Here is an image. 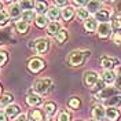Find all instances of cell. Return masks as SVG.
<instances>
[{
    "mask_svg": "<svg viewBox=\"0 0 121 121\" xmlns=\"http://www.w3.org/2000/svg\"><path fill=\"white\" fill-rule=\"evenodd\" d=\"M88 55V52H83V51H73L69 55V63L73 66H78L84 62V58Z\"/></svg>",
    "mask_w": 121,
    "mask_h": 121,
    "instance_id": "6da1fadb",
    "label": "cell"
},
{
    "mask_svg": "<svg viewBox=\"0 0 121 121\" xmlns=\"http://www.w3.org/2000/svg\"><path fill=\"white\" fill-rule=\"evenodd\" d=\"M92 117H94V120L95 121H102L103 118L106 117V110L103 106H95L94 107V110H92Z\"/></svg>",
    "mask_w": 121,
    "mask_h": 121,
    "instance_id": "7a4b0ae2",
    "label": "cell"
},
{
    "mask_svg": "<svg viewBox=\"0 0 121 121\" xmlns=\"http://www.w3.org/2000/svg\"><path fill=\"white\" fill-rule=\"evenodd\" d=\"M50 84V80H39L33 84V90L36 91L37 94H45L47 92V85Z\"/></svg>",
    "mask_w": 121,
    "mask_h": 121,
    "instance_id": "3957f363",
    "label": "cell"
},
{
    "mask_svg": "<svg viewBox=\"0 0 121 121\" xmlns=\"http://www.w3.org/2000/svg\"><path fill=\"white\" fill-rule=\"evenodd\" d=\"M44 68V62L41 59H37V58H33V59L29 62V69L32 72H39V70H41V69Z\"/></svg>",
    "mask_w": 121,
    "mask_h": 121,
    "instance_id": "277c9868",
    "label": "cell"
},
{
    "mask_svg": "<svg viewBox=\"0 0 121 121\" xmlns=\"http://www.w3.org/2000/svg\"><path fill=\"white\" fill-rule=\"evenodd\" d=\"M98 81H99V76L96 74L95 72H88V73L85 74V84H87V85L92 87V85H95Z\"/></svg>",
    "mask_w": 121,
    "mask_h": 121,
    "instance_id": "5b68a950",
    "label": "cell"
},
{
    "mask_svg": "<svg viewBox=\"0 0 121 121\" xmlns=\"http://www.w3.org/2000/svg\"><path fill=\"white\" fill-rule=\"evenodd\" d=\"M47 48H48V41L44 40V39H39L36 40V44H35V50H36V52L41 54L47 51Z\"/></svg>",
    "mask_w": 121,
    "mask_h": 121,
    "instance_id": "8992f818",
    "label": "cell"
},
{
    "mask_svg": "<svg viewBox=\"0 0 121 121\" xmlns=\"http://www.w3.org/2000/svg\"><path fill=\"white\" fill-rule=\"evenodd\" d=\"M110 32H112V26L109 23H100L98 26V33L100 37H107L110 36Z\"/></svg>",
    "mask_w": 121,
    "mask_h": 121,
    "instance_id": "52a82bcc",
    "label": "cell"
},
{
    "mask_svg": "<svg viewBox=\"0 0 121 121\" xmlns=\"http://www.w3.org/2000/svg\"><path fill=\"white\" fill-rule=\"evenodd\" d=\"M109 18H110V14L106 10H99L98 13L95 14V19L96 21H100V23H107Z\"/></svg>",
    "mask_w": 121,
    "mask_h": 121,
    "instance_id": "ba28073f",
    "label": "cell"
},
{
    "mask_svg": "<svg viewBox=\"0 0 121 121\" xmlns=\"http://www.w3.org/2000/svg\"><path fill=\"white\" fill-rule=\"evenodd\" d=\"M118 63L117 59H112V58H102V66L106 69V70H112V69Z\"/></svg>",
    "mask_w": 121,
    "mask_h": 121,
    "instance_id": "9c48e42d",
    "label": "cell"
},
{
    "mask_svg": "<svg viewBox=\"0 0 121 121\" xmlns=\"http://www.w3.org/2000/svg\"><path fill=\"white\" fill-rule=\"evenodd\" d=\"M116 77H117V74L114 73L113 70H106L103 73V81L106 84H113L116 81Z\"/></svg>",
    "mask_w": 121,
    "mask_h": 121,
    "instance_id": "30bf717a",
    "label": "cell"
},
{
    "mask_svg": "<svg viewBox=\"0 0 121 121\" xmlns=\"http://www.w3.org/2000/svg\"><path fill=\"white\" fill-rule=\"evenodd\" d=\"M102 7V3L100 1H90V3H87V11L88 13H98L99 10Z\"/></svg>",
    "mask_w": 121,
    "mask_h": 121,
    "instance_id": "8fae6325",
    "label": "cell"
},
{
    "mask_svg": "<svg viewBox=\"0 0 121 121\" xmlns=\"http://www.w3.org/2000/svg\"><path fill=\"white\" fill-rule=\"evenodd\" d=\"M8 15L11 18H18L21 15V7H19V4H11L10 10H8Z\"/></svg>",
    "mask_w": 121,
    "mask_h": 121,
    "instance_id": "7c38bea8",
    "label": "cell"
},
{
    "mask_svg": "<svg viewBox=\"0 0 121 121\" xmlns=\"http://www.w3.org/2000/svg\"><path fill=\"white\" fill-rule=\"evenodd\" d=\"M106 117L109 118V120H117L118 117H120V113H118V110L117 109H114V107H110V109H107L106 110Z\"/></svg>",
    "mask_w": 121,
    "mask_h": 121,
    "instance_id": "4fadbf2b",
    "label": "cell"
},
{
    "mask_svg": "<svg viewBox=\"0 0 121 121\" xmlns=\"http://www.w3.org/2000/svg\"><path fill=\"white\" fill-rule=\"evenodd\" d=\"M113 94H114V90H113V88H103V90H102V91L98 94V95H96V96H98V99H105V98H109V99H110Z\"/></svg>",
    "mask_w": 121,
    "mask_h": 121,
    "instance_id": "5bb4252c",
    "label": "cell"
},
{
    "mask_svg": "<svg viewBox=\"0 0 121 121\" xmlns=\"http://www.w3.org/2000/svg\"><path fill=\"white\" fill-rule=\"evenodd\" d=\"M6 116H10V117H14V116H17V114L19 113V107L17 105H8L7 107H6Z\"/></svg>",
    "mask_w": 121,
    "mask_h": 121,
    "instance_id": "9a60e30c",
    "label": "cell"
},
{
    "mask_svg": "<svg viewBox=\"0 0 121 121\" xmlns=\"http://www.w3.org/2000/svg\"><path fill=\"white\" fill-rule=\"evenodd\" d=\"M47 29H48V33L56 35V33L60 30V25L58 22H50L48 25H47Z\"/></svg>",
    "mask_w": 121,
    "mask_h": 121,
    "instance_id": "2e32d148",
    "label": "cell"
},
{
    "mask_svg": "<svg viewBox=\"0 0 121 121\" xmlns=\"http://www.w3.org/2000/svg\"><path fill=\"white\" fill-rule=\"evenodd\" d=\"M28 103L30 106H39L41 103V98L39 95H29L28 96Z\"/></svg>",
    "mask_w": 121,
    "mask_h": 121,
    "instance_id": "e0dca14e",
    "label": "cell"
},
{
    "mask_svg": "<svg viewBox=\"0 0 121 121\" xmlns=\"http://www.w3.org/2000/svg\"><path fill=\"white\" fill-rule=\"evenodd\" d=\"M73 14H74V11H73L72 7H65L63 10H62V18L66 19V21H69V19L73 17Z\"/></svg>",
    "mask_w": 121,
    "mask_h": 121,
    "instance_id": "ac0fdd59",
    "label": "cell"
},
{
    "mask_svg": "<svg viewBox=\"0 0 121 121\" xmlns=\"http://www.w3.org/2000/svg\"><path fill=\"white\" fill-rule=\"evenodd\" d=\"M84 26H85V29L88 30V32H94V30L98 28V26H96V21L92 19V18H91V19H87Z\"/></svg>",
    "mask_w": 121,
    "mask_h": 121,
    "instance_id": "d6986e66",
    "label": "cell"
},
{
    "mask_svg": "<svg viewBox=\"0 0 121 121\" xmlns=\"http://www.w3.org/2000/svg\"><path fill=\"white\" fill-rule=\"evenodd\" d=\"M66 37H68V33H66L65 29H60L59 32L55 35V40H56L58 43H63V41L66 40Z\"/></svg>",
    "mask_w": 121,
    "mask_h": 121,
    "instance_id": "ffe728a7",
    "label": "cell"
},
{
    "mask_svg": "<svg viewBox=\"0 0 121 121\" xmlns=\"http://www.w3.org/2000/svg\"><path fill=\"white\" fill-rule=\"evenodd\" d=\"M33 19H36V14H35V11L29 10V11H25V13H23L22 21L28 22V21H33Z\"/></svg>",
    "mask_w": 121,
    "mask_h": 121,
    "instance_id": "44dd1931",
    "label": "cell"
},
{
    "mask_svg": "<svg viewBox=\"0 0 121 121\" xmlns=\"http://www.w3.org/2000/svg\"><path fill=\"white\" fill-rule=\"evenodd\" d=\"M59 10L56 7H51L50 10H48V18L50 19H58L59 18Z\"/></svg>",
    "mask_w": 121,
    "mask_h": 121,
    "instance_id": "7402d4cb",
    "label": "cell"
},
{
    "mask_svg": "<svg viewBox=\"0 0 121 121\" xmlns=\"http://www.w3.org/2000/svg\"><path fill=\"white\" fill-rule=\"evenodd\" d=\"M35 7H36V13H39L40 15H43V13L47 10V6H45V3H43V1L35 3Z\"/></svg>",
    "mask_w": 121,
    "mask_h": 121,
    "instance_id": "603a6c76",
    "label": "cell"
},
{
    "mask_svg": "<svg viewBox=\"0 0 121 121\" xmlns=\"http://www.w3.org/2000/svg\"><path fill=\"white\" fill-rule=\"evenodd\" d=\"M28 28H29V25H28V22H25V21H18L17 22V29H18V32H21V33H25L28 30Z\"/></svg>",
    "mask_w": 121,
    "mask_h": 121,
    "instance_id": "cb8c5ba5",
    "label": "cell"
},
{
    "mask_svg": "<svg viewBox=\"0 0 121 121\" xmlns=\"http://www.w3.org/2000/svg\"><path fill=\"white\" fill-rule=\"evenodd\" d=\"M36 25L43 28V26H47V17L45 15H39L36 17Z\"/></svg>",
    "mask_w": 121,
    "mask_h": 121,
    "instance_id": "d4e9b609",
    "label": "cell"
},
{
    "mask_svg": "<svg viewBox=\"0 0 121 121\" xmlns=\"http://www.w3.org/2000/svg\"><path fill=\"white\" fill-rule=\"evenodd\" d=\"M107 103L110 106H118L121 103V95H117V96H112L110 99H107Z\"/></svg>",
    "mask_w": 121,
    "mask_h": 121,
    "instance_id": "484cf974",
    "label": "cell"
},
{
    "mask_svg": "<svg viewBox=\"0 0 121 121\" xmlns=\"http://www.w3.org/2000/svg\"><path fill=\"white\" fill-rule=\"evenodd\" d=\"M11 100H13V98H11V95H3L1 98H0V106H8L10 103H11Z\"/></svg>",
    "mask_w": 121,
    "mask_h": 121,
    "instance_id": "4316f807",
    "label": "cell"
},
{
    "mask_svg": "<svg viewBox=\"0 0 121 121\" xmlns=\"http://www.w3.org/2000/svg\"><path fill=\"white\" fill-rule=\"evenodd\" d=\"M88 15H90V13L87 11V8H80V10L77 11L78 19H88Z\"/></svg>",
    "mask_w": 121,
    "mask_h": 121,
    "instance_id": "83f0119b",
    "label": "cell"
},
{
    "mask_svg": "<svg viewBox=\"0 0 121 121\" xmlns=\"http://www.w3.org/2000/svg\"><path fill=\"white\" fill-rule=\"evenodd\" d=\"M19 7L26 8L25 11H29V8L35 7V1H21V3H19Z\"/></svg>",
    "mask_w": 121,
    "mask_h": 121,
    "instance_id": "f1b7e54d",
    "label": "cell"
},
{
    "mask_svg": "<svg viewBox=\"0 0 121 121\" xmlns=\"http://www.w3.org/2000/svg\"><path fill=\"white\" fill-rule=\"evenodd\" d=\"M30 118H32V121H41V113L39 110H33L30 113Z\"/></svg>",
    "mask_w": 121,
    "mask_h": 121,
    "instance_id": "f546056e",
    "label": "cell"
},
{
    "mask_svg": "<svg viewBox=\"0 0 121 121\" xmlns=\"http://www.w3.org/2000/svg\"><path fill=\"white\" fill-rule=\"evenodd\" d=\"M69 106L73 107V109H77V107L80 106V100H78L77 98H72L70 100H69Z\"/></svg>",
    "mask_w": 121,
    "mask_h": 121,
    "instance_id": "4dcf8cb0",
    "label": "cell"
},
{
    "mask_svg": "<svg viewBox=\"0 0 121 121\" xmlns=\"http://www.w3.org/2000/svg\"><path fill=\"white\" fill-rule=\"evenodd\" d=\"M54 112H55V105H54V103H47V105H45V113L54 114Z\"/></svg>",
    "mask_w": 121,
    "mask_h": 121,
    "instance_id": "1f68e13d",
    "label": "cell"
},
{
    "mask_svg": "<svg viewBox=\"0 0 121 121\" xmlns=\"http://www.w3.org/2000/svg\"><path fill=\"white\" fill-rule=\"evenodd\" d=\"M70 120V116H69V113H66V112H62V113H59V116H58V121H69Z\"/></svg>",
    "mask_w": 121,
    "mask_h": 121,
    "instance_id": "d6a6232c",
    "label": "cell"
},
{
    "mask_svg": "<svg viewBox=\"0 0 121 121\" xmlns=\"http://www.w3.org/2000/svg\"><path fill=\"white\" fill-rule=\"evenodd\" d=\"M7 18H8V14L7 13H4V11H0V23H4L7 22Z\"/></svg>",
    "mask_w": 121,
    "mask_h": 121,
    "instance_id": "836d02e7",
    "label": "cell"
},
{
    "mask_svg": "<svg viewBox=\"0 0 121 121\" xmlns=\"http://www.w3.org/2000/svg\"><path fill=\"white\" fill-rule=\"evenodd\" d=\"M112 26H113L114 29H121V19H118V18H114L113 22H112Z\"/></svg>",
    "mask_w": 121,
    "mask_h": 121,
    "instance_id": "e575fe53",
    "label": "cell"
},
{
    "mask_svg": "<svg viewBox=\"0 0 121 121\" xmlns=\"http://www.w3.org/2000/svg\"><path fill=\"white\" fill-rule=\"evenodd\" d=\"M113 41L116 43V44H121V33L117 32V33L114 35V36H113Z\"/></svg>",
    "mask_w": 121,
    "mask_h": 121,
    "instance_id": "d590c367",
    "label": "cell"
},
{
    "mask_svg": "<svg viewBox=\"0 0 121 121\" xmlns=\"http://www.w3.org/2000/svg\"><path fill=\"white\" fill-rule=\"evenodd\" d=\"M6 60H7V54L4 51H0V65H3Z\"/></svg>",
    "mask_w": 121,
    "mask_h": 121,
    "instance_id": "8d00e7d4",
    "label": "cell"
},
{
    "mask_svg": "<svg viewBox=\"0 0 121 121\" xmlns=\"http://www.w3.org/2000/svg\"><path fill=\"white\" fill-rule=\"evenodd\" d=\"M114 84H116V87H117V88H120V90H121V74H117Z\"/></svg>",
    "mask_w": 121,
    "mask_h": 121,
    "instance_id": "74e56055",
    "label": "cell"
},
{
    "mask_svg": "<svg viewBox=\"0 0 121 121\" xmlns=\"http://www.w3.org/2000/svg\"><path fill=\"white\" fill-rule=\"evenodd\" d=\"M55 6H56V7H63V6H65V7H66V6H68V1H55Z\"/></svg>",
    "mask_w": 121,
    "mask_h": 121,
    "instance_id": "f35d334b",
    "label": "cell"
},
{
    "mask_svg": "<svg viewBox=\"0 0 121 121\" xmlns=\"http://www.w3.org/2000/svg\"><path fill=\"white\" fill-rule=\"evenodd\" d=\"M0 121H7V116L3 112H0Z\"/></svg>",
    "mask_w": 121,
    "mask_h": 121,
    "instance_id": "ab89813d",
    "label": "cell"
},
{
    "mask_svg": "<svg viewBox=\"0 0 121 121\" xmlns=\"http://www.w3.org/2000/svg\"><path fill=\"white\" fill-rule=\"evenodd\" d=\"M116 11H117L118 14H121V1H118V3L116 4Z\"/></svg>",
    "mask_w": 121,
    "mask_h": 121,
    "instance_id": "60d3db41",
    "label": "cell"
},
{
    "mask_svg": "<svg viewBox=\"0 0 121 121\" xmlns=\"http://www.w3.org/2000/svg\"><path fill=\"white\" fill-rule=\"evenodd\" d=\"M15 121H26V117H25V114H21V116H18Z\"/></svg>",
    "mask_w": 121,
    "mask_h": 121,
    "instance_id": "b9f144b4",
    "label": "cell"
},
{
    "mask_svg": "<svg viewBox=\"0 0 121 121\" xmlns=\"http://www.w3.org/2000/svg\"><path fill=\"white\" fill-rule=\"evenodd\" d=\"M0 10H1V4H0Z\"/></svg>",
    "mask_w": 121,
    "mask_h": 121,
    "instance_id": "7bdbcfd3",
    "label": "cell"
},
{
    "mask_svg": "<svg viewBox=\"0 0 121 121\" xmlns=\"http://www.w3.org/2000/svg\"><path fill=\"white\" fill-rule=\"evenodd\" d=\"M91 121H95V120H91Z\"/></svg>",
    "mask_w": 121,
    "mask_h": 121,
    "instance_id": "ee69618b",
    "label": "cell"
}]
</instances>
